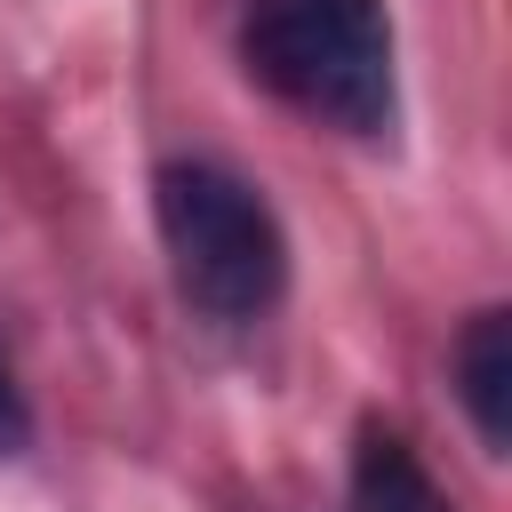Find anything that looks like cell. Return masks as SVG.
Here are the masks:
<instances>
[{
	"label": "cell",
	"mask_w": 512,
	"mask_h": 512,
	"mask_svg": "<svg viewBox=\"0 0 512 512\" xmlns=\"http://www.w3.org/2000/svg\"><path fill=\"white\" fill-rule=\"evenodd\" d=\"M152 224L192 312L248 328L288 296V232L248 176L216 160H168L152 176Z\"/></svg>",
	"instance_id": "cell-2"
},
{
	"label": "cell",
	"mask_w": 512,
	"mask_h": 512,
	"mask_svg": "<svg viewBox=\"0 0 512 512\" xmlns=\"http://www.w3.org/2000/svg\"><path fill=\"white\" fill-rule=\"evenodd\" d=\"M24 440H32V408H24V384H16V368L0 352V456H16Z\"/></svg>",
	"instance_id": "cell-5"
},
{
	"label": "cell",
	"mask_w": 512,
	"mask_h": 512,
	"mask_svg": "<svg viewBox=\"0 0 512 512\" xmlns=\"http://www.w3.org/2000/svg\"><path fill=\"white\" fill-rule=\"evenodd\" d=\"M248 72L336 136H384L400 112L384 0H240Z\"/></svg>",
	"instance_id": "cell-1"
},
{
	"label": "cell",
	"mask_w": 512,
	"mask_h": 512,
	"mask_svg": "<svg viewBox=\"0 0 512 512\" xmlns=\"http://www.w3.org/2000/svg\"><path fill=\"white\" fill-rule=\"evenodd\" d=\"M456 400L480 448L512 440V312H472V328L456 336Z\"/></svg>",
	"instance_id": "cell-3"
},
{
	"label": "cell",
	"mask_w": 512,
	"mask_h": 512,
	"mask_svg": "<svg viewBox=\"0 0 512 512\" xmlns=\"http://www.w3.org/2000/svg\"><path fill=\"white\" fill-rule=\"evenodd\" d=\"M352 512H456L432 472L416 464V448L384 424H360V448H352Z\"/></svg>",
	"instance_id": "cell-4"
}]
</instances>
